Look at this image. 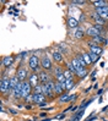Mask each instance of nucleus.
<instances>
[{"label":"nucleus","instance_id":"1","mask_svg":"<svg viewBox=\"0 0 108 121\" xmlns=\"http://www.w3.org/2000/svg\"><path fill=\"white\" fill-rule=\"evenodd\" d=\"M39 66H41V59L38 58L37 55L32 54L30 56V59H28V67H30L33 72H37Z\"/></svg>","mask_w":108,"mask_h":121},{"label":"nucleus","instance_id":"2","mask_svg":"<svg viewBox=\"0 0 108 121\" xmlns=\"http://www.w3.org/2000/svg\"><path fill=\"white\" fill-rule=\"evenodd\" d=\"M0 91H1L3 94H10V78L9 76H6L5 73L1 77V81H0Z\"/></svg>","mask_w":108,"mask_h":121},{"label":"nucleus","instance_id":"3","mask_svg":"<svg viewBox=\"0 0 108 121\" xmlns=\"http://www.w3.org/2000/svg\"><path fill=\"white\" fill-rule=\"evenodd\" d=\"M41 67L44 70V71H50L53 70V64H52V60L49 59V56L47 54H44L41 59Z\"/></svg>","mask_w":108,"mask_h":121},{"label":"nucleus","instance_id":"4","mask_svg":"<svg viewBox=\"0 0 108 121\" xmlns=\"http://www.w3.org/2000/svg\"><path fill=\"white\" fill-rule=\"evenodd\" d=\"M54 93H55V95L61 97L64 93H65V83L55 81V83H54Z\"/></svg>","mask_w":108,"mask_h":121},{"label":"nucleus","instance_id":"5","mask_svg":"<svg viewBox=\"0 0 108 121\" xmlns=\"http://www.w3.org/2000/svg\"><path fill=\"white\" fill-rule=\"evenodd\" d=\"M33 94V87L30 84V82H23L22 84V98L25 99L28 95Z\"/></svg>","mask_w":108,"mask_h":121},{"label":"nucleus","instance_id":"6","mask_svg":"<svg viewBox=\"0 0 108 121\" xmlns=\"http://www.w3.org/2000/svg\"><path fill=\"white\" fill-rule=\"evenodd\" d=\"M16 76L19 77L20 82H26V78L30 77V75H28L26 67H20V69L17 70V72H16Z\"/></svg>","mask_w":108,"mask_h":121},{"label":"nucleus","instance_id":"7","mask_svg":"<svg viewBox=\"0 0 108 121\" xmlns=\"http://www.w3.org/2000/svg\"><path fill=\"white\" fill-rule=\"evenodd\" d=\"M28 82H30V84L32 87H36L38 86V84H41V80H39V75L38 73H30V77H28Z\"/></svg>","mask_w":108,"mask_h":121},{"label":"nucleus","instance_id":"8","mask_svg":"<svg viewBox=\"0 0 108 121\" xmlns=\"http://www.w3.org/2000/svg\"><path fill=\"white\" fill-rule=\"evenodd\" d=\"M14 62H15V56H14V55H9V56H4V58H3L1 65L4 67H6V69H9Z\"/></svg>","mask_w":108,"mask_h":121},{"label":"nucleus","instance_id":"9","mask_svg":"<svg viewBox=\"0 0 108 121\" xmlns=\"http://www.w3.org/2000/svg\"><path fill=\"white\" fill-rule=\"evenodd\" d=\"M90 18L95 22V25H101V26H104V20L101 17L97 12H92L90 15Z\"/></svg>","mask_w":108,"mask_h":121},{"label":"nucleus","instance_id":"10","mask_svg":"<svg viewBox=\"0 0 108 121\" xmlns=\"http://www.w3.org/2000/svg\"><path fill=\"white\" fill-rule=\"evenodd\" d=\"M39 75V80H41V83L42 84H44V83H48L50 80H52V77L49 76V73H48V71H41V72L38 73Z\"/></svg>","mask_w":108,"mask_h":121},{"label":"nucleus","instance_id":"11","mask_svg":"<svg viewBox=\"0 0 108 121\" xmlns=\"http://www.w3.org/2000/svg\"><path fill=\"white\" fill-rule=\"evenodd\" d=\"M89 47H90V52L93 53V54H96V55H97V54L101 55V54L103 53L102 47H99V45H97V44H95V43H90Z\"/></svg>","mask_w":108,"mask_h":121},{"label":"nucleus","instance_id":"12","mask_svg":"<svg viewBox=\"0 0 108 121\" xmlns=\"http://www.w3.org/2000/svg\"><path fill=\"white\" fill-rule=\"evenodd\" d=\"M46 95H43V94H32V102L34 103V104H37V105H39V104H42V103H44L46 102Z\"/></svg>","mask_w":108,"mask_h":121},{"label":"nucleus","instance_id":"13","mask_svg":"<svg viewBox=\"0 0 108 121\" xmlns=\"http://www.w3.org/2000/svg\"><path fill=\"white\" fill-rule=\"evenodd\" d=\"M52 56H53V60H54L55 62H58V64L64 62V58H63V54H61L60 50H54V52L52 53Z\"/></svg>","mask_w":108,"mask_h":121},{"label":"nucleus","instance_id":"14","mask_svg":"<svg viewBox=\"0 0 108 121\" xmlns=\"http://www.w3.org/2000/svg\"><path fill=\"white\" fill-rule=\"evenodd\" d=\"M96 12H97L103 20H104V18H108V5H107V6H103V8L96 9Z\"/></svg>","mask_w":108,"mask_h":121},{"label":"nucleus","instance_id":"15","mask_svg":"<svg viewBox=\"0 0 108 121\" xmlns=\"http://www.w3.org/2000/svg\"><path fill=\"white\" fill-rule=\"evenodd\" d=\"M80 25V21L75 17H69L68 18V26L69 28H77V26Z\"/></svg>","mask_w":108,"mask_h":121},{"label":"nucleus","instance_id":"16","mask_svg":"<svg viewBox=\"0 0 108 121\" xmlns=\"http://www.w3.org/2000/svg\"><path fill=\"white\" fill-rule=\"evenodd\" d=\"M86 34L89 35V37H91V38H93V37H97V35H101V33L96 30L95 27H89L87 28V31H86Z\"/></svg>","mask_w":108,"mask_h":121},{"label":"nucleus","instance_id":"17","mask_svg":"<svg viewBox=\"0 0 108 121\" xmlns=\"http://www.w3.org/2000/svg\"><path fill=\"white\" fill-rule=\"evenodd\" d=\"M92 40H93V43L97 44V45H99V44L106 45V44H107V39H106V38H103L102 35H97V37H93V38H92Z\"/></svg>","mask_w":108,"mask_h":121},{"label":"nucleus","instance_id":"18","mask_svg":"<svg viewBox=\"0 0 108 121\" xmlns=\"http://www.w3.org/2000/svg\"><path fill=\"white\" fill-rule=\"evenodd\" d=\"M75 87V80L74 78H70V80L65 81V92H69L71 88Z\"/></svg>","mask_w":108,"mask_h":121},{"label":"nucleus","instance_id":"19","mask_svg":"<svg viewBox=\"0 0 108 121\" xmlns=\"http://www.w3.org/2000/svg\"><path fill=\"white\" fill-rule=\"evenodd\" d=\"M70 62L73 64V66H74V69H75V71H76V72H77V71H80L81 69H84V67L81 66V64H80V61L77 60V58H76V56H75V58H74L73 60H71Z\"/></svg>","mask_w":108,"mask_h":121},{"label":"nucleus","instance_id":"20","mask_svg":"<svg viewBox=\"0 0 108 121\" xmlns=\"http://www.w3.org/2000/svg\"><path fill=\"white\" fill-rule=\"evenodd\" d=\"M85 34H86V32H84L81 28H77V30L74 32V37L77 38V39H81V38L85 37Z\"/></svg>","mask_w":108,"mask_h":121},{"label":"nucleus","instance_id":"21","mask_svg":"<svg viewBox=\"0 0 108 121\" xmlns=\"http://www.w3.org/2000/svg\"><path fill=\"white\" fill-rule=\"evenodd\" d=\"M87 73H89V71H87V69L86 67H84V69H81L80 71H77V72L75 73L79 78H85L86 76H87Z\"/></svg>","mask_w":108,"mask_h":121},{"label":"nucleus","instance_id":"22","mask_svg":"<svg viewBox=\"0 0 108 121\" xmlns=\"http://www.w3.org/2000/svg\"><path fill=\"white\" fill-rule=\"evenodd\" d=\"M71 95L69 93H64L60 98H59V103H65V102H70Z\"/></svg>","mask_w":108,"mask_h":121},{"label":"nucleus","instance_id":"23","mask_svg":"<svg viewBox=\"0 0 108 121\" xmlns=\"http://www.w3.org/2000/svg\"><path fill=\"white\" fill-rule=\"evenodd\" d=\"M92 4L95 5V8L98 9V8H103V6H107V1L104 0H98V1H92Z\"/></svg>","mask_w":108,"mask_h":121},{"label":"nucleus","instance_id":"24","mask_svg":"<svg viewBox=\"0 0 108 121\" xmlns=\"http://www.w3.org/2000/svg\"><path fill=\"white\" fill-rule=\"evenodd\" d=\"M82 56H84L85 62L87 64V66H89V65H91V64H92V60H91V58H90V55H89L87 53H82Z\"/></svg>","mask_w":108,"mask_h":121},{"label":"nucleus","instance_id":"25","mask_svg":"<svg viewBox=\"0 0 108 121\" xmlns=\"http://www.w3.org/2000/svg\"><path fill=\"white\" fill-rule=\"evenodd\" d=\"M89 55H90L92 62H97V61L99 60V58H101V55H96V54H93V53H91V52H89Z\"/></svg>","mask_w":108,"mask_h":121},{"label":"nucleus","instance_id":"26","mask_svg":"<svg viewBox=\"0 0 108 121\" xmlns=\"http://www.w3.org/2000/svg\"><path fill=\"white\" fill-rule=\"evenodd\" d=\"M33 94H43L42 93V83L38 84V86L33 87Z\"/></svg>","mask_w":108,"mask_h":121},{"label":"nucleus","instance_id":"27","mask_svg":"<svg viewBox=\"0 0 108 121\" xmlns=\"http://www.w3.org/2000/svg\"><path fill=\"white\" fill-rule=\"evenodd\" d=\"M76 58H77V60H79V61H80V64H81V66H82V67H86V66H87V64H86V62H85V60H84L82 54H80V55L77 54V55H76Z\"/></svg>","mask_w":108,"mask_h":121},{"label":"nucleus","instance_id":"28","mask_svg":"<svg viewBox=\"0 0 108 121\" xmlns=\"http://www.w3.org/2000/svg\"><path fill=\"white\" fill-rule=\"evenodd\" d=\"M64 77H65L66 78V80H70V78H74L73 77V72H71V71L70 70H64Z\"/></svg>","mask_w":108,"mask_h":121},{"label":"nucleus","instance_id":"29","mask_svg":"<svg viewBox=\"0 0 108 121\" xmlns=\"http://www.w3.org/2000/svg\"><path fill=\"white\" fill-rule=\"evenodd\" d=\"M65 65H66V69L68 70H70L73 73H76V71H75V69H74V66H73V64H71V62H66Z\"/></svg>","mask_w":108,"mask_h":121},{"label":"nucleus","instance_id":"30","mask_svg":"<svg viewBox=\"0 0 108 121\" xmlns=\"http://www.w3.org/2000/svg\"><path fill=\"white\" fill-rule=\"evenodd\" d=\"M71 4L77 5V6H81V5L86 4V1H84V0H74V1H71Z\"/></svg>","mask_w":108,"mask_h":121},{"label":"nucleus","instance_id":"31","mask_svg":"<svg viewBox=\"0 0 108 121\" xmlns=\"http://www.w3.org/2000/svg\"><path fill=\"white\" fill-rule=\"evenodd\" d=\"M95 120H97V116H91L89 119H86L85 121H95Z\"/></svg>","mask_w":108,"mask_h":121},{"label":"nucleus","instance_id":"32","mask_svg":"<svg viewBox=\"0 0 108 121\" xmlns=\"http://www.w3.org/2000/svg\"><path fill=\"white\" fill-rule=\"evenodd\" d=\"M59 47H60V49H61L63 52H65V50H68V48H66L65 45H64V43H61V44H60Z\"/></svg>","mask_w":108,"mask_h":121},{"label":"nucleus","instance_id":"33","mask_svg":"<svg viewBox=\"0 0 108 121\" xmlns=\"http://www.w3.org/2000/svg\"><path fill=\"white\" fill-rule=\"evenodd\" d=\"M64 116H65V114H61V115H59V116H56L55 119H56V120H60V119H63Z\"/></svg>","mask_w":108,"mask_h":121},{"label":"nucleus","instance_id":"34","mask_svg":"<svg viewBox=\"0 0 108 121\" xmlns=\"http://www.w3.org/2000/svg\"><path fill=\"white\" fill-rule=\"evenodd\" d=\"M47 104H48V103H47V102H44V103H42V104H39V105H38V108H43V106H46Z\"/></svg>","mask_w":108,"mask_h":121},{"label":"nucleus","instance_id":"35","mask_svg":"<svg viewBox=\"0 0 108 121\" xmlns=\"http://www.w3.org/2000/svg\"><path fill=\"white\" fill-rule=\"evenodd\" d=\"M97 94H98V95H102V94H103V89H99Z\"/></svg>","mask_w":108,"mask_h":121},{"label":"nucleus","instance_id":"36","mask_svg":"<svg viewBox=\"0 0 108 121\" xmlns=\"http://www.w3.org/2000/svg\"><path fill=\"white\" fill-rule=\"evenodd\" d=\"M9 111L12 112V114H17V111H16V110H14V109H9Z\"/></svg>","mask_w":108,"mask_h":121},{"label":"nucleus","instance_id":"37","mask_svg":"<svg viewBox=\"0 0 108 121\" xmlns=\"http://www.w3.org/2000/svg\"><path fill=\"white\" fill-rule=\"evenodd\" d=\"M80 20H81V21H85V15H84V13H81V16H80Z\"/></svg>","mask_w":108,"mask_h":121},{"label":"nucleus","instance_id":"38","mask_svg":"<svg viewBox=\"0 0 108 121\" xmlns=\"http://www.w3.org/2000/svg\"><path fill=\"white\" fill-rule=\"evenodd\" d=\"M47 116V112H41V117H44Z\"/></svg>","mask_w":108,"mask_h":121},{"label":"nucleus","instance_id":"39","mask_svg":"<svg viewBox=\"0 0 108 121\" xmlns=\"http://www.w3.org/2000/svg\"><path fill=\"white\" fill-rule=\"evenodd\" d=\"M96 73H97V71L95 70V71H93V72H92V77H93V78H95V75H96Z\"/></svg>","mask_w":108,"mask_h":121},{"label":"nucleus","instance_id":"40","mask_svg":"<svg viewBox=\"0 0 108 121\" xmlns=\"http://www.w3.org/2000/svg\"><path fill=\"white\" fill-rule=\"evenodd\" d=\"M107 109H108V105H107V106H104V108H103V109H102V111H106V110H107Z\"/></svg>","mask_w":108,"mask_h":121},{"label":"nucleus","instance_id":"41","mask_svg":"<svg viewBox=\"0 0 108 121\" xmlns=\"http://www.w3.org/2000/svg\"><path fill=\"white\" fill-rule=\"evenodd\" d=\"M52 119H44V120H42V121H50Z\"/></svg>","mask_w":108,"mask_h":121}]
</instances>
